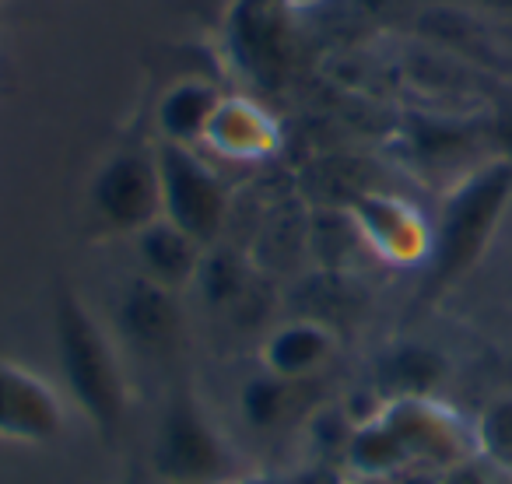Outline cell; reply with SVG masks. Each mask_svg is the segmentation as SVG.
Instances as JSON below:
<instances>
[{
	"instance_id": "obj_16",
	"label": "cell",
	"mask_w": 512,
	"mask_h": 484,
	"mask_svg": "<svg viewBox=\"0 0 512 484\" xmlns=\"http://www.w3.org/2000/svg\"><path fill=\"white\" fill-rule=\"evenodd\" d=\"M292 386L288 379H278L271 372H260L249 379L239 393V414L249 428H278L288 418L292 407Z\"/></svg>"
},
{
	"instance_id": "obj_6",
	"label": "cell",
	"mask_w": 512,
	"mask_h": 484,
	"mask_svg": "<svg viewBox=\"0 0 512 484\" xmlns=\"http://www.w3.org/2000/svg\"><path fill=\"white\" fill-rule=\"evenodd\" d=\"M158 179H162V218L200 242L214 246L228 218V186L221 176L186 144H155Z\"/></svg>"
},
{
	"instance_id": "obj_17",
	"label": "cell",
	"mask_w": 512,
	"mask_h": 484,
	"mask_svg": "<svg viewBox=\"0 0 512 484\" xmlns=\"http://www.w3.org/2000/svg\"><path fill=\"white\" fill-rule=\"evenodd\" d=\"M442 372V358L425 348H400L386 358L383 379L393 386V397H425Z\"/></svg>"
},
{
	"instance_id": "obj_15",
	"label": "cell",
	"mask_w": 512,
	"mask_h": 484,
	"mask_svg": "<svg viewBox=\"0 0 512 484\" xmlns=\"http://www.w3.org/2000/svg\"><path fill=\"white\" fill-rule=\"evenodd\" d=\"M474 446L477 453L495 467L498 474L512 477V390L498 393L484 404L474 421Z\"/></svg>"
},
{
	"instance_id": "obj_20",
	"label": "cell",
	"mask_w": 512,
	"mask_h": 484,
	"mask_svg": "<svg viewBox=\"0 0 512 484\" xmlns=\"http://www.w3.org/2000/svg\"><path fill=\"white\" fill-rule=\"evenodd\" d=\"M474 8L491 11V15H512V0H470Z\"/></svg>"
},
{
	"instance_id": "obj_9",
	"label": "cell",
	"mask_w": 512,
	"mask_h": 484,
	"mask_svg": "<svg viewBox=\"0 0 512 484\" xmlns=\"http://www.w3.org/2000/svg\"><path fill=\"white\" fill-rule=\"evenodd\" d=\"M376 418L390 432L393 446L400 449L404 467L418 460L446 467L460 460L467 442L474 446V428L467 432L463 421L428 393L425 397H390V404Z\"/></svg>"
},
{
	"instance_id": "obj_11",
	"label": "cell",
	"mask_w": 512,
	"mask_h": 484,
	"mask_svg": "<svg viewBox=\"0 0 512 484\" xmlns=\"http://www.w3.org/2000/svg\"><path fill=\"white\" fill-rule=\"evenodd\" d=\"M204 144L228 162H260V158H271L278 151L281 130L278 120L256 99L225 95L211 127H207Z\"/></svg>"
},
{
	"instance_id": "obj_1",
	"label": "cell",
	"mask_w": 512,
	"mask_h": 484,
	"mask_svg": "<svg viewBox=\"0 0 512 484\" xmlns=\"http://www.w3.org/2000/svg\"><path fill=\"white\" fill-rule=\"evenodd\" d=\"M53 344L64 393L92 432L113 446L127 428L130 383L113 334L71 285H57L53 292Z\"/></svg>"
},
{
	"instance_id": "obj_12",
	"label": "cell",
	"mask_w": 512,
	"mask_h": 484,
	"mask_svg": "<svg viewBox=\"0 0 512 484\" xmlns=\"http://www.w3.org/2000/svg\"><path fill=\"white\" fill-rule=\"evenodd\" d=\"M134 246L141 278L155 281L169 292H183V288L197 285L200 267H204V246L183 228L172 225L169 218H158L148 228H141L134 235Z\"/></svg>"
},
{
	"instance_id": "obj_2",
	"label": "cell",
	"mask_w": 512,
	"mask_h": 484,
	"mask_svg": "<svg viewBox=\"0 0 512 484\" xmlns=\"http://www.w3.org/2000/svg\"><path fill=\"white\" fill-rule=\"evenodd\" d=\"M512 207V158H491L442 197L432 221V253L425 260L428 288L442 292L467 278L488 253L498 225Z\"/></svg>"
},
{
	"instance_id": "obj_13",
	"label": "cell",
	"mask_w": 512,
	"mask_h": 484,
	"mask_svg": "<svg viewBox=\"0 0 512 484\" xmlns=\"http://www.w3.org/2000/svg\"><path fill=\"white\" fill-rule=\"evenodd\" d=\"M334 348V330L327 323L292 320L267 334L264 348H260V362H264V372H271V376L299 383V379L316 376L330 362Z\"/></svg>"
},
{
	"instance_id": "obj_10",
	"label": "cell",
	"mask_w": 512,
	"mask_h": 484,
	"mask_svg": "<svg viewBox=\"0 0 512 484\" xmlns=\"http://www.w3.org/2000/svg\"><path fill=\"white\" fill-rule=\"evenodd\" d=\"M116 330L120 337L148 358H165L183 341V309L179 292L155 285L137 274L120 295L116 309Z\"/></svg>"
},
{
	"instance_id": "obj_7",
	"label": "cell",
	"mask_w": 512,
	"mask_h": 484,
	"mask_svg": "<svg viewBox=\"0 0 512 484\" xmlns=\"http://www.w3.org/2000/svg\"><path fill=\"white\" fill-rule=\"evenodd\" d=\"M351 225L379 260L393 267H425L432 253V221L397 193L365 190L348 207Z\"/></svg>"
},
{
	"instance_id": "obj_19",
	"label": "cell",
	"mask_w": 512,
	"mask_h": 484,
	"mask_svg": "<svg viewBox=\"0 0 512 484\" xmlns=\"http://www.w3.org/2000/svg\"><path fill=\"white\" fill-rule=\"evenodd\" d=\"M225 484H288L285 477L278 474H264V470H256V474H249V470H242V474H235L232 481Z\"/></svg>"
},
{
	"instance_id": "obj_21",
	"label": "cell",
	"mask_w": 512,
	"mask_h": 484,
	"mask_svg": "<svg viewBox=\"0 0 512 484\" xmlns=\"http://www.w3.org/2000/svg\"><path fill=\"white\" fill-rule=\"evenodd\" d=\"M0 4H4V0H0Z\"/></svg>"
},
{
	"instance_id": "obj_14",
	"label": "cell",
	"mask_w": 512,
	"mask_h": 484,
	"mask_svg": "<svg viewBox=\"0 0 512 484\" xmlns=\"http://www.w3.org/2000/svg\"><path fill=\"white\" fill-rule=\"evenodd\" d=\"M221 99H225V92L204 78H183L169 85L155 106L158 141L186 144V148L204 144V134L218 113Z\"/></svg>"
},
{
	"instance_id": "obj_18",
	"label": "cell",
	"mask_w": 512,
	"mask_h": 484,
	"mask_svg": "<svg viewBox=\"0 0 512 484\" xmlns=\"http://www.w3.org/2000/svg\"><path fill=\"white\" fill-rule=\"evenodd\" d=\"M200 285H204L207 299L211 302H232L235 295L246 288V274H242V267L235 264V257H214L207 260L204 257V267H200Z\"/></svg>"
},
{
	"instance_id": "obj_8",
	"label": "cell",
	"mask_w": 512,
	"mask_h": 484,
	"mask_svg": "<svg viewBox=\"0 0 512 484\" xmlns=\"http://www.w3.org/2000/svg\"><path fill=\"white\" fill-rule=\"evenodd\" d=\"M64 432V393L29 365L0 358V439L18 446H50Z\"/></svg>"
},
{
	"instance_id": "obj_4",
	"label": "cell",
	"mask_w": 512,
	"mask_h": 484,
	"mask_svg": "<svg viewBox=\"0 0 512 484\" xmlns=\"http://www.w3.org/2000/svg\"><path fill=\"white\" fill-rule=\"evenodd\" d=\"M225 50L235 71L256 88H281L299 53L292 0H232L225 15Z\"/></svg>"
},
{
	"instance_id": "obj_3",
	"label": "cell",
	"mask_w": 512,
	"mask_h": 484,
	"mask_svg": "<svg viewBox=\"0 0 512 484\" xmlns=\"http://www.w3.org/2000/svg\"><path fill=\"white\" fill-rule=\"evenodd\" d=\"M151 470L162 484H225L242 474L239 456L190 383L165 393L151 432Z\"/></svg>"
},
{
	"instance_id": "obj_5",
	"label": "cell",
	"mask_w": 512,
	"mask_h": 484,
	"mask_svg": "<svg viewBox=\"0 0 512 484\" xmlns=\"http://www.w3.org/2000/svg\"><path fill=\"white\" fill-rule=\"evenodd\" d=\"M88 214L106 235H130L162 218L155 148H116L88 183Z\"/></svg>"
}]
</instances>
